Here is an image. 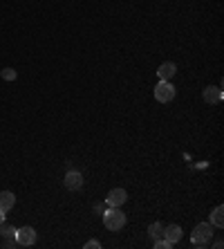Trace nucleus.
<instances>
[{
	"instance_id": "1",
	"label": "nucleus",
	"mask_w": 224,
	"mask_h": 249,
	"mask_svg": "<svg viewBox=\"0 0 224 249\" xmlns=\"http://www.w3.org/2000/svg\"><path fill=\"white\" fill-rule=\"evenodd\" d=\"M103 225L110 231H119L126 225V213L121 211V207H110V211H103Z\"/></svg>"
},
{
	"instance_id": "2",
	"label": "nucleus",
	"mask_w": 224,
	"mask_h": 249,
	"mask_svg": "<svg viewBox=\"0 0 224 249\" xmlns=\"http://www.w3.org/2000/svg\"><path fill=\"white\" fill-rule=\"evenodd\" d=\"M211 238H213V225L211 222H200V225L193 229L190 240H193L195 247H207V245L211 243Z\"/></svg>"
},
{
	"instance_id": "3",
	"label": "nucleus",
	"mask_w": 224,
	"mask_h": 249,
	"mask_svg": "<svg viewBox=\"0 0 224 249\" xmlns=\"http://www.w3.org/2000/svg\"><path fill=\"white\" fill-rule=\"evenodd\" d=\"M155 99L159 104H168L175 99V88H172L171 81H159L155 86Z\"/></svg>"
},
{
	"instance_id": "4",
	"label": "nucleus",
	"mask_w": 224,
	"mask_h": 249,
	"mask_svg": "<svg viewBox=\"0 0 224 249\" xmlns=\"http://www.w3.org/2000/svg\"><path fill=\"white\" fill-rule=\"evenodd\" d=\"M16 243L18 247H32L36 243V231L32 227H20L16 229Z\"/></svg>"
},
{
	"instance_id": "5",
	"label": "nucleus",
	"mask_w": 224,
	"mask_h": 249,
	"mask_svg": "<svg viewBox=\"0 0 224 249\" xmlns=\"http://www.w3.org/2000/svg\"><path fill=\"white\" fill-rule=\"evenodd\" d=\"M177 72V65L172 63V61H166V63H161L157 68V76H159V81H171L172 76Z\"/></svg>"
},
{
	"instance_id": "6",
	"label": "nucleus",
	"mask_w": 224,
	"mask_h": 249,
	"mask_svg": "<svg viewBox=\"0 0 224 249\" xmlns=\"http://www.w3.org/2000/svg\"><path fill=\"white\" fill-rule=\"evenodd\" d=\"M126 200H128V193L123 191V189H112V191L108 193V197H105L108 207H121Z\"/></svg>"
},
{
	"instance_id": "7",
	"label": "nucleus",
	"mask_w": 224,
	"mask_h": 249,
	"mask_svg": "<svg viewBox=\"0 0 224 249\" xmlns=\"http://www.w3.org/2000/svg\"><path fill=\"white\" fill-rule=\"evenodd\" d=\"M65 186H68L69 191L81 189V186H83V175H81L79 171H68V173H65Z\"/></svg>"
},
{
	"instance_id": "8",
	"label": "nucleus",
	"mask_w": 224,
	"mask_h": 249,
	"mask_svg": "<svg viewBox=\"0 0 224 249\" xmlns=\"http://www.w3.org/2000/svg\"><path fill=\"white\" fill-rule=\"evenodd\" d=\"M222 88H215V86H208L204 88V101L207 104H220L222 101Z\"/></svg>"
},
{
	"instance_id": "9",
	"label": "nucleus",
	"mask_w": 224,
	"mask_h": 249,
	"mask_svg": "<svg viewBox=\"0 0 224 249\" xmlns=\"http://www.w3.org/2000/svg\"><path fill=\"white\" fill-rule=\"evenodd\" d=\"M14 204H16V196H14L12 191L0 193V211H2V213H7L9 209H14Z\"/></svg>"
},
{
	"instance_id": "10",
	"label": "nucleus",
	"mask_w": 224,
	"mask_h": 249,
	"mask_svg": "<svg viewBox=\"0 0 224 249\" xmlns=\"http://www.w3.org/2000/svg\"><path fill=\"white\" fill-rule=\"evenodd\" d=\"M164 238H166L171 245L179 243V238H182V227L177 225H171V227H164Z\"/></svg>"
},
{
	"instance_id": "11",
	"label": "nucleus",
	"mask_w": 224,
	"mask_h": 249,
	"mask_svg": "<svg viewBox=\"0 0 224 249\" xmlns=\"http://www.w3.org/2000/svg\"><path fill=\"white\" fill-rule=\"evenodd\" d=\"M211 225L213 227H222L224 225V207H215L211 213Z\"/></svg>"
},
{
	"instance_id": "12",
	"label": "nucleus",
	"mask_w": 224,
	"mask_h": 249,
	"mask_svg": "<svg viewBox=\"0 0 224 249\" xmlns=\"http://www.w3.org/2000/svg\"><path fill=\"white\" fill-rule=\"evenodd\" d=\"M148 236L155 240V238H164V225L161 222H153V225L148 227Z\"/></svg>"
},
{
	"instance_id": "13",
	"label": "nucleus",
	"mask_w": 224,
	"mask_h": 249,
	"mask_svg": "<svg viewBox=\"0 0 224 249\" xmlns=\"http://www.w3.org/2000/svg\"><path fill=\"white\" fill-rule=\"evenodd\" d=\"M0 233H2L5 238H16V229H14L12 225H5V222L0 225Z\"/></svg>"
},
{
	"instance_id": "14",
	"label": "nucleus",
	"mask_w": 224,
	"mask_h": 249,
	"mask_svg": "<svg viewBox=\"0 0 224 249\" xmlns=\"http://www.w3.org/2000/svg\"><path fill=\"white\" fill-rule=\"evenodd\" d=\"M0 74H2V79H5V81H14V79H16V70H14V68H5Z\"/></svg>"
},
{
	"instance_id": "15",
	"label": "nucleus",
	"mask_w": 224,
	"mask_h": 249,
	"mask_svg": "<svg viewBox=\"0 0 224 249\" xmlns=\"http://www.w3.org/2000/svg\"><path fill=\"white\" fill-rule=\"evenodd\" d=\"M172 245L168 243L166 238H155V249H171Z\"/></svg>"
},
{
	"instance_id": "16",
	"label": "nucleus",
	"mask_w": 224,
	"mask_h": 249,
	"mask_svg": "<svg viewBox=\"0 0 224 249\" xmlns=\"http://www.w3.org/2000/svg\"><path fill=\"white\" fill-rule=\"evenodd\" d=\"M86 249H101V243H97V240H87Z\"/></svg>"
},
{
	"instance_id": "17",
	"label": "nucleus",
	"mask_w": 224,
	"mask_h": 249,
	"mask_svg": "<svg viewBox=\"0 0 224 249\" xmlns=\"http://www.w3.org/2000/svg\"><path fill=\"white\" fill-rule=\"evenodd\" d=\"M2 222H5V213H2V211H0V225H2Z\"/></svg>"
}]
</instances>
